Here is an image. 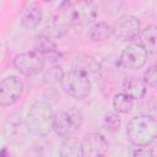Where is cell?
<instances>
[{
  "label": "cell",
  "mask_w": 157,
  "mask_h": 157,
  "mask_svg": "<svg viewBox=\"0 0 157 157\" xmlns=\"http://www.w3.org/2000/svg\"><path fill=\"white\" fill-rule=\"evenodd\" d=\"M126 139L136 147H146L157 137V121L150 114L132 117L126 124Z\"/></svg>",
  "instance_id": "obj_1"
},
{
  "label": "cell",
  "mask_w": 157,
  "mask_h": 157,
  "mask_svg": "<svg viewBox=\"0 0 157 157\" xmlns=\"http://www.w3.org/2000/svg\"><path fill=\"white\" fill-rule=\"evenodd\" d=\"M54 110L52 105L45 101L34 102L26 115L27 129L36 136L44 137L53 130Z\"/></svg>",
  "instance_id": "obj_2"
},
{
  "label": "cell",
  "mask_w": 157,
  "mask_h": 157,
  "mask_svg": "<svg viewBox=\"0 0 157 157\" xmlns=\"http://www.w3.org/2000/svg\"><path fill=\"white\" fill-rule=\"evenodd\" d=\"M59 81L64 92L76 99L86 98L92 91L91 77L78 70H69L64 72Z\"/></svg>",
  "instance_id": "obj_3"
},
{
  "label": "cell",
  "mask_w": 157,
  "mask_h": 157,
  "mask_svg": "<svg viewBox=\"0 0 157 157\" xmlns=\"http://www.w3.org/2000/svg\"><path fill=\"white\" fill-rule=\"evenodd\" d=\"M82 123H83V115L81 110H78L75 107H71L60 110L54 115L53 130L58 136L67 139L71 137L82 126Z\"/></svg>",
  "instance_id": "obj_4"
},
{
  "label": "cell",
  "mask_w": 157,
  "mask_h": 157,
  "mask_svg": "<svg viewBox=\"0 0 157 157\" xmlns=\"http://www.w3.org/2000/svg\"><path fill=\"white\" fill-rule=\"evenodd\" d=\"M70 6H71L70 1L61 2L58 11L47 22L42 34L49 37L50 39H56V38H61L63 36H65L69 32V29L74 26L71 12H70Z\"/></svg>",
  "instance_id": "obj_5"
},
{
  "label": "cell",
  "mask_w": 157,
  "mask_h": 157,
  "mask_svg": "<svg viewBox=\"0 0 157 157\" xmlns=\"http://www.w3.org/2000/svg\"><path fill=\"white\" fill-rule=\"evenodd\" d=\"M13 66L25 76L39 74L45 66V59L36 50L23 52L13 58Z\"/></svg>",
  "instance_id": "obj_6"
},
{
  "label": "cell",
  "mask_w": 157,
  "mask_h": 157,
  "mask_svg": "<svg viewBox=\"0 0 157 157\" xmlns=\"http://www.w3.org/2000/svg\"><path fill=\"white\" fill-rule=\"evenodd\" d=\"M147 52L139 43H131L120 53L118 58V65L123 69L139 70L147 63Z\"/></svg>",
  "instance_id": "obj_7"
},
{
  "label": "cell",
  "mask_w": 157,
  "mask_h": 157,
  "mask_svg": "<svg viewBox=\"0 0 157 157\" xmlns=\"http://www.w3.org/2000/svg\"><path fill=\"white\" fill-rule=\"evenodd\" d=\"M23 83L17 76H9L0 82V105L10 107L22 96Z\"/></svg>",
  "instance_id": "obj_8"
},
{
  "label": "cell",
  "mask_w": 157,
  "mask_h": 157,
  "mask_svg": "<svg viewBox=\"0 0 157 157\" xmlns=\"http://www.w3.org/2000/svg\"><path fill=\"white\" fill-rule=\"evenodd\" d=\"M108 147V141L98 132H88L81 140L82 157H105Z\"/></svg>",
  "instance_id": "obj_9"
},
{
  "label": "cell",
  "mask_w": 157,
  "mask_h": 157,
  "mask_svg": "<svg viewBox=\"0 0 157 157\" xmlns=\"http://www.w3.org/2000/svg\"><path fill=\"white\" fill-rule=\"evenodd\" d=\"M71 18L74 26H82L94 21L97 16V7L92 1L71 2L70 6Z\"/></svg>",
  "instance_id": "obj_10"
},
{
  "label": "cell",
  "mask_w": 157,
  "mask_h": 157,
  "mask_svg": "<svg viewBox=\"0 0 157 157\" xmlns=\"http://www.w3.org/2000/svg\"><path fill=\"white\" fill-rule=\"evenodd\" d=\"M141 32V22L135 16L123 17L118 26L114 28V36L120 42H132L135 40Z\"/></svg>",
  "instance_id": "obj_11"
},
{
  "label": "cell",
  "mask_w": 157,
  "mask_h": 157,
  "mask_svg": "<svg viewBox=\"0 0 157 157\" xmlns=\"http://www.w3.org/2000/svg\"><path fill=\"white\" fill-rule=\"evenodd\" d=\"M43 20V11L42 7L37 4H27L21 15H20V23L26 29H34L39 26Z\"/></svg>",
  "instance_id": "obj_12"
},
{
  "label": "cell",
  "mask_w": 157,
  "mask_h": 157,
  "mask_svg": "<svg viewBox=\"0 0 157 157\" xmlns=\"http://www.w3.org/2000/svg\"><path fill=\"white\" fill-rule=\"evenodd\" d=\"M123 93L129 96L132 101L134 99H141L146 94V85L142 80L137 77H130L126 78L123 82Z\"/></svg>",
  "instance_id": "obj_13"
},
{
  "label": "cell",
  "mask_w": 157,
  "mask_h": 157,
  "mask_svg": "<svg viewBox=\"0 0 157 157\" xmlns=\"http://www.w3.org/2000/svg\"><path fill=\"white\" fill-rule=\"evenodd\" d=\"M112 36H114V27L110 23H107L103 21L93 23L88 31L90 39L94 42H102V40L109 39Z\"/></svg>",
  "instance_id": "obj_14"
},
{
  "label": "cell",
  "mask_w": 157,
  "mask_h": 157,
  "mask_svg": "<svg viewBox=\"0 0 157 157\" xmlns=\"http://www.w3.org/2000/svg\"><path fill=\"white\" fill-rule=\"evenodd\" d=\"M156 26L155 25H150L146 28L141 29L140 32V43L144 49L147 52V54H155L156 49H157V44H156Z\"/></svg>",
  "instance_id": "obj_15"
},
{
  "label": "cell",
  "mask_w": 157,
  "mask_h": 157,
  "mask_svg": "<svg viewBox=\"0 0 157 157\" xmlns=\"http://www.w3.org/2000/svg\"><path fill=\"white\" fill-rule=\"evenodd\" d=\"M59 157H82L81 141L72 136L65 139L60 145Z\"/></svg>",
  "instance_id": "obj_16"
},
{
  "label": "cell",
  "mask_w": 157,
  "mask_h": 157,
  "mask_svg": "<svg viewBox=\"0 0 157 157\" xmlns=\"http://www.w3.org/2000/svg\"><path fill=\"white\" fill-rule=\"evenodd\" d=\"M74 70H78V71L86 74V75L90 77L91 74H94V75L99 74L101 67H99L98 63H97L94 59H92L91 56L83 55V56H81V58L75 59Z\"/></svg>",
  "instance_id": "obj_17"
},
{
  "label": "cell",
  "mask_w": 157,
  "mask_h": 157,
  "mask_svg": "<svg viewBox=\"0 0 157 157\" xmlns=\"http://www.w3.org/2000/svg\"><path fill=\"white\" fill-rule=\"evenodd\" d=\"M112 104H113V108L117 113H120V114H126L129 113L132 107H134V101L126 96L125 93H117L113 96V99H112Z\"/></svg>",
  "instance_id": "obj_18"
},
{
  "label": "cell",
  "mask_w": 157,
  "mask_h": 157,
  "mask_svg": "<svg viewBox=\"0 0 157 157\" xmlns=\"http://www.w3.org/2000/svg\"><path fill=\"white\" fill-rule=\"evenodd\" d=\"M34 50L38 52L39 54H42L43 56L45 54H52L56 52V44L54 43L53 39H50L49 37L40 34L38 36L37 40H36V45H34Z\"/></svg>",
  "instance_id": "obj_19"
},
{
  "label": "cell",
  "mask_w": 157,
  "mask_h": 157,
  "mask_svg": "<svg viewBox=\"0 0 157 157\" xmlns=\"http://www.w3.org/2000/svg\"><path fill=\"white\" fill-rule=\"evenodd\" d=\"M102 124H103V128L107 131L115 132V131L119 130L121 120H120V117L118 115V113H108V114L104 115Z\"/></svg>",
  "instance_id": "obj_20"
},
{
  "label": "cell",
  "mask_w": 157,
  "mask_h": 157,
  "mask_svg": "<svg viewBox=\"0 0 157 157\" xmlns=\"http://www.w3.org/2000/svg\"><path fill=\"white\" fill-rule=\"evenodd\" d=\"M144 83L150 86V87H156V82H157V74H156V66H151L148 67L145 74H144Z\"/></svg>",
  "instance_id": "obj_21"
},
{
  "label": "cell",
  "mask_w": 157,
  "mask_h": 157,
  "mask_svg": "<svg viewBox=\"0 0 157 157\" xmlns=\"http://www.w3.org/2000/svg\"><path fill=\"white\" fill-rule=\"evenodd\" d=\"M129 157H155V152L152 148L147 147H132L129 151Z\"/></svg>",
  "instance_id": "obj_22"
}]
</instances>
